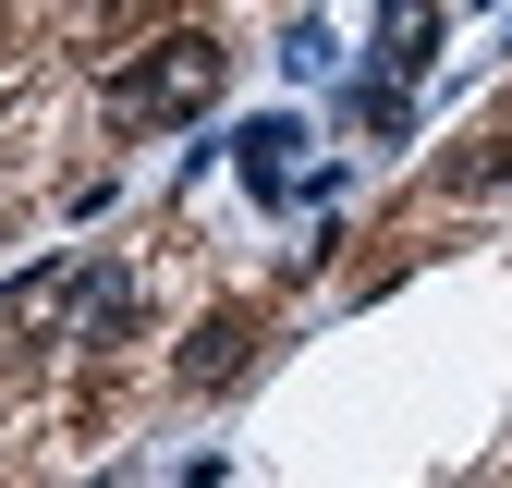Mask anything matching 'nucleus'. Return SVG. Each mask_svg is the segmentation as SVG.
Returning a JSON list of instances; mask_svg holds the SVG:
<instances>
[{
    "instance_id": "nucleus-1",
    "label": "nucleus",
    "mask_w": 512,
    "mask_h": 488,
    "mask_svg": "<svg viewBox=\"0 0 512 488\" xmlns=\"http://www.w3.org/2000/svg\"><path fill=\"white\" fill-rule=\"evenodd\" d=\"M220 86H232V49L183 25V37H159L147 61H122V74H110V122H196Z\"/></svg>"
},
{
    "instance_id": "nucleus-2",
    "label": "nucleus",
    "mask_w": 512,
    "mask_h": 488,
    "mask_svg": "<svg viewBox=\"0 0 512 488\" xmlns=\"http://www.w3.org/2000/svg\"><path fill=\"white\" fill-rule=\"evenodd\" d=\"M427 49H439V0H378V61H391L378 86H415Z\"/></svg>"
},
{
    "instance_id": "nucleus-3",
    "label": "nucleus",
    "mask_w": 512,
    "mask_h": 488,
    "mask_svg": "<svg viewBox=\"0 0 512 488\" xmlns=\"http://www.w3.org/2000/svg\"><path fill=\"white\" fill-rule=\"evenodd\" d=\"M244 354H256V318H208L196 354H183V391H232V379H244Z\"/></svg>"
},
{
    "instance_id": "nucleus-4",
    "label": "nucleus",
    "mask_w": 512,
    "mask_h": 488,
    "mask_svg": "<svg viewBox=\"0 0 512 488\" xmlns=\"http://www.w3.org/2000/svg\"><path fill=\"white\" fill-rule=\"evenodd\" d=\"M74 293H86V269H74V257H49V269H25L13 293H0V318H13V330H49Z\"/></svg>"
},
{
    "instance_id": "nucleus-5",
    "label": "nucleus",
    "mask_w": 512,
    "mask_h": 488,
    "mask_svg": "<svg viewBox=\"0 0 512 488\" xmlns=\"http://www.w3.org/2000/svg\"><path fill=\"white\" fill-rule=\"evenodd\" d=\"M293 147H305V122H256L232 159H244V183H256V196H281V183H293Z\"/></svg>"
},
{
    "instance_id": "nucleus-6",
    "label": "nucleus",
    "mask_w": 512,
    "mask_h": 488,
    "mask_svg": "<svg viewBox=\"0 0 512 488\" xmlns=\"http://www.w3.org/2000/svg\"><path fill=\"white\" fill-rule=\"evenodd\" d=\"M74 318H86L98 342H122V330H135V293H122V269H86V293H74Z\"/></svg>"
},
{
    "instance_id": "nucleus-7",
    "label": "nucleus",
    "mask_w": 512,
    "mask_h": 488,
    "mask_svg": "<svg viewBox=\"0 0 512 488\" xmlns=\"http://www.w3.org/2000/svg\"><path fill=\"white\" fill-rule=\"evenodd\" d=\"M500 171H512V147H500V135H476L464 159H439V183H452V196H488Z\"/></svg>"
}]
</instances>
